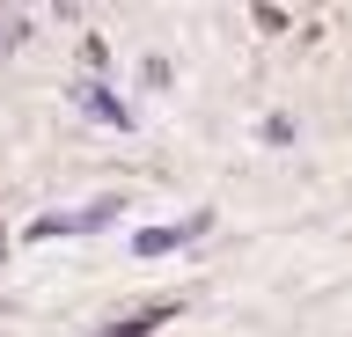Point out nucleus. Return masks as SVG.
Returning <instances> with one entry per match:
<instances>
[{"instance_id":"7ed1b4c3","label":"nucleus","mask_w":352,"mask_h":337,"mask_svg":"<svg viewBox=\"0 0 352 337\" xmlns=\"http://www.w3.org/2000/svg\"><path fill=\"white\" fill-rule=\"evenodd\" d=\"M198 227H206V220H184V227H147V235H140L132 249H140V257H162V249H184Z\"/></svg>"},{"instance_id":"f03ea898","label":"nucleus","mask_w":352,"mask_h":337,"mask_svg":"<svg viewBox=\"0 0 352 337\" xmlns=\"http://www.w3.org/2000/svg\"><path fill=\"white\" fill-rule=\"evenodd\" d=\"M169 315H176V301H154V308H132L125 323H110L103 337H147V330H162V323H169Z\"/></svg>"},{"instance_id":"f257e3e1","label":"nucleus","mask_w":352,"mask_h":337,"mask_svg":"<svg viewBox=\"0 0 352 337\" xmlns=\"http://www.w3.org/2000/svg\"><path fill=\"white\" fill-rule=\"evenodd\" d=\"M118 220V198H96V205H74V213H52V220H30V242H52V235H103Z\"/></svg>"},{"instance_id":"20e7f679","label":"nucleus","mask_w":352,"mask_h":337,"mask_svg":"<svg viewBox=\"0 0 352 337\" xmlns=\"http://www.w3.org/2000/svg\"><path fill=\"white\" fill-rule=\"evenodd\" d=\"M74 103H81L88 117H103V125H125V111L110 103V89H103V81H81V89H74Z\"/></svg>"}]
</instances>
